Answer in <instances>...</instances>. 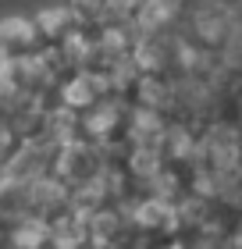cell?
Masks as SVG:
<instances>
[{"label":"cell","mask_w":242,"mask_h":249,"mask_svg":"<svg viewBox=\"0 0 242 249\" xmlns=\"http://www.w3.org/2000/svg\"><path fill=\"white\" fill-rule=\"evenodd\" d=\"M36 21H29V18H4L0 21V43H4L7 50H15V47H29L32 39H36Z\"/></svg>","instance_id":"cell-1"},{"label":"cell","mask_w":242,"mask_h":249,"mask_svg":"<svg viewBox=\"0 0 242 249\" xmlns=\"http://www.w3.org/2000/svg\"><path fill=\"white\" fill-rule=\"evenodd\" d=\"M118 118H121L118 104H96V107H93V114L86 118V132L100 139V135H107L114 124H118Z\"/></svg>","instance_id":"cell-2"},{"label":"cell","mask_w":242,"mask_h":249,"mask_svg":"<svg viewBox=\"0 0 242 249\" xmlns=\"http://www.w3.org/2000/svg\"><path fill=\"white\" fill-rule=\"evenodd\" d=\"M64 21H68V11H61V7H54V11H39V15H36V29H39V32H47V36H57V32L64 29Z\"/></svg>","instance_id":"cell-3"},{"label":"cell","mask_w":242,"mask_h":249,"mask_svg":"<svg viewBox=\"0 0 242 249\" xmlns=\"http://www.w3.org/2000/svg\"><path fill=\"white\" fill-rule=\"evenodd\" d=\"M11 57H15V53H11V50L4 47V43H0V71H4V68L11 64Z\"/></svg>","instance_id":"cell-4"}]
</instances>
